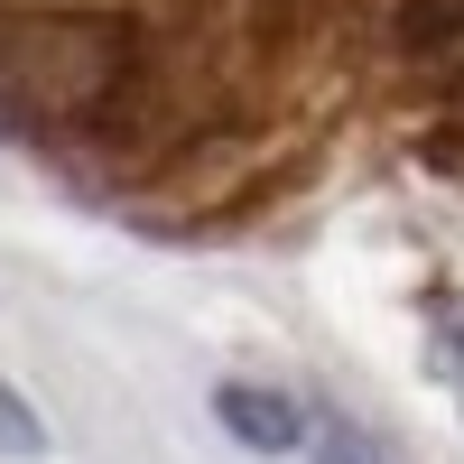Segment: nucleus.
Here are the masks:
<instances>
[{
  "label": "nucleus",
  "instance_id": "obj_1",
  "mask_svg": "<svg viewBox=\"0 0 464 464\" xmlns=\"http://www.w3.org/2000/svg\"><path fill=\"white\" fill-rule=\"evenodd\" d=\"M214 418H223L242 446H260V455H297V446H306V409L279 400V391H251V381H223V391H214Z\"/></svg>",
  "mask_w": 464,
  "mask_h": 464
},
{
  "label": "nucleus",
  "instance_id": "obj_2",
  "mask_svg": "<svg viewBox=\"0 0 464 464\" xmlns=\"http://www.w3.org/2000/svg\"><path fill=\"white\" fill-rule=\"evenodd\" d=\"M306 455H316V464H418L409 446L372 437L362 418H343V409H306Z\"/></svg>",
  "mask_w": 464,
  "mask_h": 464
},
{
  "label": "nucleus",
  "instance_id": "obj_3",
  "mask_svg": "<svg viewBox=\"0 0 464 464\" xmlns=\"http://www.w3.org/2000/svg\"><path fill=\"white\" fill-rule=\"evenodd\" d=\"M418 325H428V372H437V391L464 409V288H428Z\"/></svg>",
  "mask_w": 464,
  "mask_h": 464
},
{
  "label": "nucleus",
  "instance_id": "obj_4",
  "mask_svg": "<svg viewBox=\"0 0 464 464\" xmlns=\"http://www.w3.org/2000/svg\"><path fill=\"white\" fill-rule=\"evenodd\" d=\"M0 455H47V428H37V409L0 381Z\"/></svg>",
  "mask_w": 464,
  "mask_h": 464
}]
</instances>
